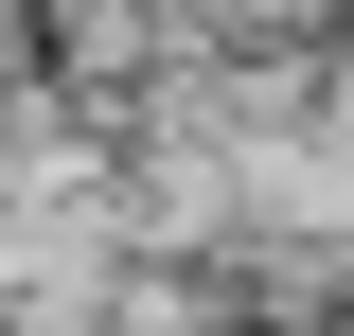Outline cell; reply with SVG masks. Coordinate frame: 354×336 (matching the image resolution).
Here are the masks:
<instances>
[{"instance_id": "obj_1", "label": "cell", "mask_w": 354, "mask_h": 336, "mask_svg": "<svg viewBox=\"0 0 354 336\" xmlns=\"http://www.w3.org/2000/svg\"><path fill=\"white\" fill-rule=\"evenodd\" d=\"M337 18H354V0H337Z\"/></svg>"}]
</instances>
